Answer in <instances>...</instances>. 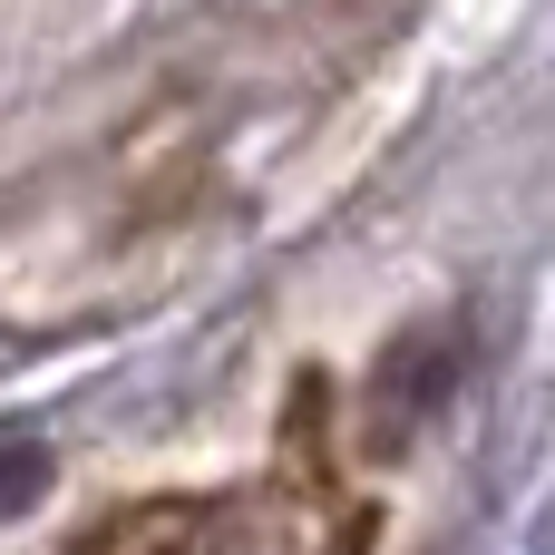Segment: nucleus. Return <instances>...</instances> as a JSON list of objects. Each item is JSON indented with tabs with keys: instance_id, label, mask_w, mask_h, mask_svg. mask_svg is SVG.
<instances>
[{
	"instance_id": "f03ea898",
	"label": "nucleus",
	"mask_w": 555,
	"mask_h": 555,
	"mask_svg": "<svg viewBox=\"0 0 555 555\" xmlns=\"http://www.w3.org/2000/svg\"><path fill=\"white\" fill-rule=\"evenodd\" d=\"M39 478H49V449H39L29 429H10V439H0V517H10V507H29V498H39Z\"/></svg>"
},
{
	"instance_id": "f257e3e1",
	"label": "nucleus",
	"mask_w": 555,
	"mask_h": 555,
	"mask_svg": "<svg viewBox=\"0 0 555 555\" xmlns=\"http://www.w3.org/2000/svg\"><path fill=\"white\" fill-rule=\"evenodd\" d=\"M459 371H468V332H459V322H420V332H400V341L380 351L371 390H361V410H371V420H361L371 459H400V449L449 410Z\"/></svg>"
}]
</instances>
